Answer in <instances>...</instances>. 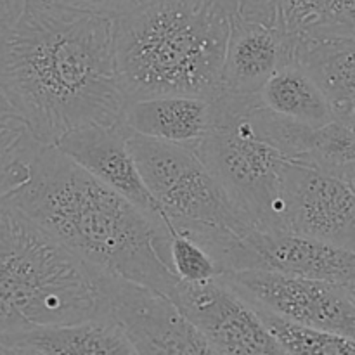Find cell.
Wrapping results in <instances>:
<instances>
[{"instance_id": "25", "label": "cell", "mask_w": 355, "mask_h": 355, "mask_svg": "<svg viewBox=\"0 0 355 355\" xmlns=\"http://www.w3.org/2000/svg\"><path fill=\"white\" fill-rule=\"evenodd\" d=\"M342 177L349 182V186L352 187V191L355 193V162L350 163L349 166H345V170L342 172Z\"/></svg>"}, {"instance_id": "16", "label": "cell", "mask_w": 355, "mask_h": 355, "mask_svg": "<svg viewBox=\"0 0 355 355\" xmlns=\"http://www.w3.org/2000/svg\"><path fill=\"white\" fill-rule=\"evenodd\" d=\"M121 127L144 137L194 149L211 127V101L193 96H158L130 101Z\"/></svg>"}, {"instance_id": "22", "label": "cell", "mask_w": 355, "mask_h": 355, "mask_svg": "<svg viewBox=\"0 0 355 355\" xmlns=\"http://www.w3.org/2000/svg\"><path fill=\"white\" fill-rule=\"evenodd\" d=\"M54 2L114 21L141 9L151 0H54Z\"/></svg>"}, {"instance_id": "5", "label": "cell", "mask_w": 355, "mask_h": 355, "mask_svg": "<svg viewBox=\"0 0 355 355\" xmlns=\"http://www.w3.org/2000/svg\"><path fill=\"white\" fill-rule=\"evenodd\" d=\"M128 148L173 234L189 236L222 267L234 239L257 229L193 148L144 137L125 128Z\"/></svg>"}, {"instance_id": "6", "label": "cell", "mask_w": 355, "mask_h": 355, "mask_svg": "<svg viewBox=\"0 0 355 355\" xmlns=\"http://www.w3.org/2000/svg\"><path fill=\"white\" fill-rule=\"evenodd\" d=\"M257 99L224 92L211 99V127L194 151L257 229L284 231L281 184L288 159L253 130L250 107Z\"/></svg>"}, {"instance_id": "26", "label": "cell", "mask_w": 355, "mask_h": 355, "mask_svg": "<svg viewBox=\"0 0 355 355\" xmlns=\"http://www.w3.org/2000/svg\"><path fill=\"white\" fill-rule=\"evenodd\" d=\"M350 291H352V295H354V297H355V284H350Z\"/></svg>"}, {"instance_id": "21", "label": "cell", "mask_w": 355, "mask_h": 355, "mask_svg": "<svg viewBox=\"0 0 355 355\" xmlns=\"http://www.w3.org/2000/svg\"><path fill=\"white\" fill-rule=\"evenodd\" d=\"M38 144L42 142L31 139L21 146L0 149V200L9 196L23 182L26 177L28 159Z\"/></svg>"}, {"instance_id": "2", "label": "cell", "mask_w": 355, "mask_h": 355, "mask_svg": "<svg viewBox=\"0 0 355 355\" xmlns=\"http://www.w3.org/2000/svg\"><path fill=\"white\" fill-rule=\"evenodd\" d=\"M75 255L103 272L170 295V232L87 172L58 146L38 144L26 177L6 198Z\"/></svg>"}, {"instance_id": "13", "label": "cell", "mask_w": 355, "mask_h": 355, "mask_svg": "<svg viewBox=\"0 0 355 355\" xmlns=\"http://www.w3.org/2000/svg\"><path fill=\"white\" fill-rule=\"evenodd\" d=\"M297 47L298 42L288 35L231 14L222 92L231 96H260L266 83L283 66L297 61Z\"/></svg>"}, {"instance_id": "3", "label": "cell", "mask_w": 355, "mask_h": 355, "mask_svg": "<svg viewBox=\"0 0 355 355\" xmlns=\"http://www.w3.org/2000/svg\"><path fill=\"white\" fill-rule=\"evenodd\" d=\"M231 35L227 0H151L113 21L127 101L158 96L215 99Z\"/></svg>"}, {"instance_id": "20", "label": "cell", "mask_w": 355, "mask_h": 355, "mask_svg": "<svg viewBox=\"0 0 355 355\" xmlns=\"http://www.w3.org/2000/svg\"><path fill=\"white\" fill-rule=\"evenodd\" d=\"M165 262L184 283H205L224 274L217 259L201 243L179 232L166 239Z\"/></svg>"}, {"instance_id": "12", "label": "cell", "mask_w": 355, "mask_h": 355, "mask_svg": "<svg viewBox=\"0 0 355 355\" xmlns=\"http://www.w3.org/2000/svg\"><path fill=\"white\" fill-rule=\"evenodd\" d=\"M55 146L96 179L127 198L158 227L173 234L168 217L155 200L139 170L121 125H87L69 132Z\"/></svg>"}, {"instance_id": "24", "label": "cell", "mask_w": 355, "mask_h": 355, "mask_svg": "<svg viewBox=\"0 0 355 355\" xmlns=\"http://www.w3.org/2000/svg\"><path fill=\"white\" fill-rule=\"evenodd\" d=\"M23 0H0V21L16 12Z\"/></svg>"}, {"instance_id": "7", "label": "cell", "mask_w": 355, "mask_h": 355, "mask_svg": "<svg viewBox=\"0 0 355 355\" xmlns=\"http://www.w3.org/2000/svg\"><path fill=\"white\" fill-rule=\"evenodd\" d=\"M220 277L255 307L355 340V297L345 284L266 269L234 270Z\"/></svg>"}, {"instance_id": "19", "label": "cell", "mask_w": 355, "mask_h": 355, "mask_svg": "<svg viewBox=\"0 0 355 355\" xmlns=\"http://www.w3.org/2000/svg\"><path fill=\"white\" fill-rule=\"evenodd\" d=\"M255 307V305H253ZM262 318L263 324L276 338L284 354H324L343 355L355 354V340L314 326L300 324L291 319L281 318L267 309L255 307Z\"/></svg>"}, {"instance_id": "9", "label": "cell", "mask_w": 355, "mask_h": 355, "mask_svg": "<svg viewBox=\"0 0 355 355\" xmlns=\"http://www.w3.org/2000/svg\"><path fill=\"white\" fill-rule=\"evenodd\" d=\"M168 297L210 343L214 354H284L259 311L222 277L205 283L179 279Z\"/></svg>"}, {"instance_id": "1", "label": "cell", "mask_w": 355, "mask_h": 355, "mask_svg": "<svg viewBox=\"0 0 355 355\" xmlns=\"http://www.w3.org/2000/svg\"><path fill=\"white\" fill-rule=\"evenodd\" d=\"M0 90L45 146L87 125H121L128 101L113 19L54 0H23L0 21Z\"/></svg>"}, {"instance_id": "14", "label": "cell", "mask_w": 355, "mask_h": 355, "mask_svg": "<svg viewBox=\"0 0 355 355\" xmlns=\"http://www.w3.org/2000/svg\"><path fill=\"white\" fill-rule=\"evenodd\" d=\"M231 14L257 21L298 44L355 37V0H227Z\"/></svg>"}, {"instance_id": "4", "label": "cell", "mask_w": 355, "mask_h": 355, "mask_svg": "<svg viewBox=\"0 0 355 355\" xmlns=\"http://www.w3.org/2000/svg\"><path fill=\"white\" fill-rule=\"evenodd\" d=\"M107 279L0 200V335L110 315Z\"/></svg>"}, {"instance_id": "18", "label": "cell", "mask_w": 355, "mask_h": 355, "mask_svg": "<svg viewBox=\"0 0 355 355\" xmlns=\"http://www.w3.org/2000/svg\"><path fill=\"white\" fill-rule=\"evenodd\" d=\"M266 107L281 116L309 125H326L333 121L331 110L314 76L298 61L283 66L260 92Z\"/></svg>"}, {"instance_id": "23", "label": "cell", "mask_w": 355, "mask_h": 355, "mask_svg": "<svg viewBox=\"0 0 355 355\" xmlns=\"http://www.w3.org/2000/svg\"><path fill=\"white\" fill-rule=\"evenodd\" d=\"M31 139L35 137L28 125L21 120L0 90V149L21 146Z\"/></svg>"}, {"instance_id": "15", "label": "cell", "mask_w": 355, "mask_h": 355, "mask_svg": "<svg viewBox=\"0 0 355 355\" xmlns=\"http://www.w3.org/2000/svg\"><path fill=\"white\" fill-rule=\"evenodd\" d=\"M0 354H135L113 315L0 335Z\"/></svg>"}, {"instance_id": "17", "label": "cell", "mask_w": 355, "mask_h": 355, "mask_svg": "<svg viewBox=\"0 0 355 355\" xmlns=\"http://www.w3.org/2000/svg\"><path fill=\"white\" fill-rule=\"evenodd\" d=\"M297 61L321 87L333 120L355 132V37L302 42Z\"/></svg>"}, {"instance_id": "10", "label": "cell", "mask_w": 355, "mask_h": 355, "mask_svg": "<svg viewBox=\"0 0 355 355\" xmlns=\"http://www.w3.org/2000/svg\"><path fill=\"white\" fill-rule=\"evenodd\" d=\"M107 298L135 354H214L168 295L110 274Z\"/></svg>"}, {"instance_id": "8", "label": "cell", "mask_w": 355, "mask_h": 355, "mask_svg": "<svg viewBox=\"0 0 355 355\" xmlns=\"http://www.w3.org/2000/svg\"><path fill=\"white\" fill-rule=\"evenodd\" d=\"M281 222L284 231L355 252V193L340 173L288 162Z\"/></svg>"}, {"instance_id": "11", "label": "cell", "mask_w": 355, "mask_h": 355, "mask_svg": "<svg viewBox=\"0 0 355 355\" xmlns=\"http://www.w3.org/2000/svg\"><path fill=\"white\" fill-rule=\"evenodd\" d=\"M266 269L290 276L355 284V252L290 231L252 229L234 248L229 272Z\"/></svg>"}]
</instances>
